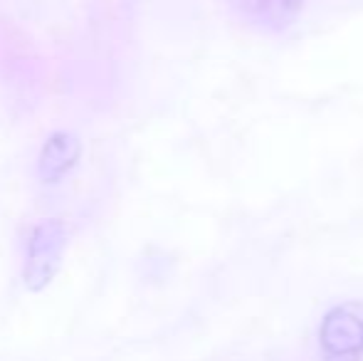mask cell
Instances as JSON below:
<instances>
[{
  "mask_svg": "<svg viewBox=\"0 0 363 361\" xmlns=\"http://www.w3.org/2000/svg\"><path fill=\"white\" fill-rule=\"evenodd\" d=\"M264 5H267V8H274V10H289V8H294L296 5V0H264Z\"/></svg>",
  "mask_w": 363,
  "mask_h": 361,
  "instance_id": "cell-4",
  "label": "cell"
},
{
  "mask_svg": "<svg viewBox=\"0 0 363 361\" xmlns=\"http://www.w3.org/2000/svg\"><path fill=\"white\" fill-rule=\"evenodd\" d=\"M67 245V231L60 221H45L33 231L25 257V284L30 289H43L55 279Z\"/></svg>",
  "mask_w": 363,
  "mask_h": 361,
  "instance_id": "cell-1",
  "label": "cell"
},
{
  "mask_svg": "<svg viewBox=\"0 0 363 361\" xmlns=\"http://www.w3.org/2000/svg\"><path fill=\"white\" fill-rule=\"evenodd\" d=\"M326 361H359L363 352V312L356 304L334 309L321 324Z\"/></svg>",
  "mask_w": 363,
  "mask_h": 361,
  "instance_id": "cell-2",
  "label": "cell"
},
{
  "mask_svg": "<svg viewBox=\"0 0 363 361\" xmlns=\"http://www.w3.org/2000/svg\"><path fill=\"white\" fill-rule=\"evenodd\" d=\"M79 141L77 136L67 134V131H57L45 141L43 151H40L38 161V174L45 183H57L62 176H67L69 171L79 161Z\"/></svg>",
  "mask_w": 363,
  "mask_h": 361,
  "instance_id": "cell-3",
  "label": "cell"
}]
</instances>
